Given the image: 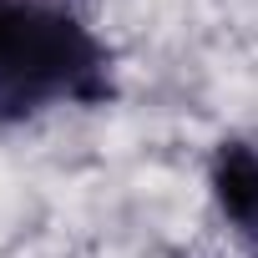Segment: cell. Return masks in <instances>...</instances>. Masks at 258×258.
Listing matches in <instances>:
<instances>
[{
	"mask_svg": "<svg viewBox=\"0 0 258 258\" xmlns=\"http://www.w3.org/2000/svg\"><path fill=\"white\" fill-rule=\"evenodd\" d=\"M106 91V51L71 11L0 0V121L51 101H101Z\"/></svg>",
	"mask_w": 258,
	"mask_h": 258,
	"instance_id": "1",
	"label": "cell"
},
{
	"mask_svg": "<svg viewBox=\"0 0 258 258\" xmlns=\"http://www.w3.org/2000/svg\"><path fill=\"white\" fill-rule=\"evenodd\" d=\"M213 187H218L223 213H228L243 233H258V157H253L243 142H228V147L218 152Z\"/></svg>",
	"mask_w": 258,
	"mask_h": 258,
	"instance_id": "2",
	"label": "cell"
}]
</instances>
